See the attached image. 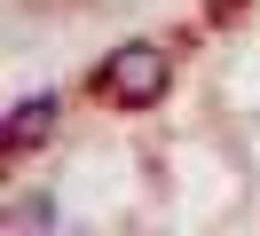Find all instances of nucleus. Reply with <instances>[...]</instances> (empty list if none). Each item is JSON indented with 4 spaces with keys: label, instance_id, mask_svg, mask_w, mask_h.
<instances>
[{
    "label": "nucleus",
    "instance_id": "nucleus-2",
    "mask_svg": "<svg viewBox=\"0 0 260 236\" xmlns=\"http://www.w3.org/2000/svg\"><path fill=\"white\" fill-rule=\"evenodd\" d=\"M48 126H55V94H24V103L8 110V150H32Z\"/></svg>",
    "mask_w": 260,
    "mask_h": 236
},
{
    "label": "nucleus",
    "instance_id": "nucleus-1",
    "mask_svg": "<svg viewBox=\"0 0 260 236\" xmlns=\"http://www.w3.org/2000/svg\"><path fill=\"white\" fill-rule=\"evenodd\" d=\"M95 87L111 94V103H126V110H150L166 87H174V63H166L158 40H126V47H118V55L95 71Z\"/></svg>",
    "mask_w": 260,
    "mask_h": 236
}]
</instances>
